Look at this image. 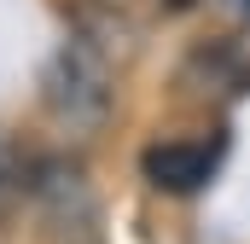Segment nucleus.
<instances>
[{
	"instance_id": "1",
	"label": "nucleus",
	"mask_w": 250,
	"mask_h": 244,
	"mask_svg": "<svg viewBox=\"0 0 250 244\" xmlns=\"http://www.w3.org/2000/svg\"><path fill=\"white\" fill-rule=\"evenodd\" d=\"M41 99L64 128H99L111 111V64L87 35H70L59 53L47 59Z\"/></svg>"
},
{
	"instance_id": "2",
	"label": "nucleus",
	"mask_w": 250,
	"mask_h": 244,
	"mask_svg": "<svg viewBox=\"0 0 250 244\" xmlns=\"http://www.w3.org/2000/svg\"><path fill=\"white\" fill-rule=\"evenodd\" d=\"M209 169H215V151L192 145V140H169V145L146 151V181L163 186V192H192V186L209 181Z\"/></svg>"
},
{
	"instance_id": "3",
	"label": "nucleus",
	"mask_w": 250,
	"mask_h": 244,
	"mask_svg": "<svg viewBox=\"0 0 250 244\" xmlns=\"http://www.w3.org/2000/svg\"><path fill=\"white\" fill-rule=\"evenodd\" d=\"M29 192H35L59 221H82V215L93 209L82 169H70V163H41V169H35V181H29Z\"/></svg>"
},
{
	"instance_id": "4",
	"label": "nucleus",
	"mask_w": 250,
	"mask_h": 244,
	"mask_svg": "<svg viewBox=\"0 0 250 244\" xmlns=\"http://www.w3.org/2000/svg\"><path fill=\"white\" fill-rule=\"evenodd\" d=\"M18 186H23V175H18V163H12V151L0 145V209L18 198Z\"/></svg>"
},
{
	"instance_id": "5",
	"label": "nucleus",
	"mask_w": 250,
	"mask_h": 244,
	"mask_svg": "<svg viewBox=\"0 0 250 244\" xmlns=\"http://www.w3.org/2000/svg\"><path fill=\"white\" fill-rule=\"evenodd\" d=\"M215 6H221V12H227L239 29H250V0H215Z\"/></svg>"
}]
</instances>
